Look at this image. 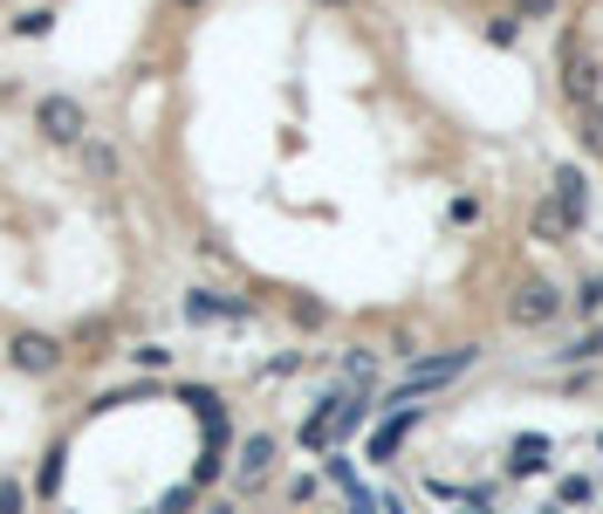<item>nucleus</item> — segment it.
I'll return each mask as SVG.
<instances>
[{
  "label": "nucleus",
  "instance_id": "nucleus-1",
  "mask_svg": "<svg viewBox=\"0 0 603 514\" xmlns=\"http://www.w3.org/2000/svg\"><path fill=\"white\" fill-rule=\"evenodd\" d=\"M34 131H42L56 151H83V144H90V110H83V97H69V90L34 97Z\"/></svg>",
  "mask_w": 603,
  "mask_h": 514
},
{
  "label": "nucleus",
  "instance_id": "nucleus-2",
  "mask_svg": "<svg viewBox=\"0 0 603 514\" xmlns=\"http://www.w3.org/2000/svg\"><path fill=\"white\" fill-rule=\"evenodd\" d=\"M8 364H14L21 377H56V371L69 364V343L49 336V330H14V336H8Z\"/></svg>",
  "mask_w": 603,
  "mask_h": 514
},
{
  "label": "nucleus",
  "instance_id": "nucleus-3",
  "mask_svg": "<svg viewBox=\"0 0 603 514\" xmlns=\"http://www.w3.org/2000/svg\"><path fill=\"white\" fill-rule=\"evenodd\" d=\"M555 309H562V295H555L549 282H529V289H521V295L507 302V315H514V323H521V330H535V323H549V315H555Z\"/></svg>",
  "mask_w": 603,
  "mask_h": 514
},
{
  "label": "nucleus",
  "instance_id": "nucleus-4",
  "mask_svg": "<svg viewBox=\"0 0 603 514\" xmlns=\"http://www.w3.org/2000/svg\"><path fill=\"white\" fill-rule=\"evenodd\" d=\"M185 315H192V323H220V315H248V302L220 295V289H192V295H185Z\"/></svg>",
  "mask_w": 603,
  "mask_h": 514
},
{
  "label": "nucleus",
  "instance_id": "nucleus-5",
  "mask_svg": "<svg viewBox=\"0 0 603 514\" xmlns=\"http://www.w3.org/2000/svg\"><path fill=\"white\" fill-rule=\"evenodd\" d=\"M8 34H14V42H49V34H56V8H49V0H42V8H14Z\"/></svg>",
  "mask_w": 603,
  "mask_h": 514
},
{
  "label": "nucleus",
  "instance_id": "nucleus-6",
  "mask_svg": "<svg viewBox=\"0 0 603 514\" xmlns=\"http://www.w3.org/2000/svg\"><path fill=\"white\" fill-rule=\"evenodd\" d=\"M274 453H281V446L268 440V432H254V440L240 446V481H248V487H254V481H268V473H274Z\"/></svg>",
  "mask_w": 603,
  "mask_h": 514
},
{
  "label": "nucleus",
  "instance_id": "nucleus-7",
  "mask_svg": "<svg viewBox=\"0 0 603 514\" xmlns=\"http://www.w3.org/2000/svg\"><path fill=\"white\" fill-rule=\"evenodd\" d=\"M83 172L110 185V179H117V172H124V165H117V151H110V144H97V138H90V144H83Z\"/></svg>",
  "mask_w": 603,
  "mask_h": 514
},
{
  "label": "nucleus",
  "instance_id": "nucleus-8",
  "mask_svg": "<svg viewBox=\"0 0 603 514\" xmlns=\"http://www.w3.org/2000/svg\"><path fill=\"white\" fill-rule=\"evenodd\" d=\"M0 514H28V487L14 473H0Z\"/></svg>",
  "mask_w": 603,
  "mask_h": 514
},
{
  "label": "nucleus",
  "instance_id": "nucleus-9",
  "mask_svg": "<svg viewBox=\"0 0 603 514\" xmlns=\"http://www.w3.org/2000/svg\"><path fill=\"white\" fill-rule=\"evenodd\" d=\"M131 364L138 371H172V350L165 343H144V350H131Z\"/></svg>",
  "mask_w": 603,
  "mask_h": 514
},
{
  "label": "nucleus",
  "instance_id": "nucleus-10",
  "mask_svg": "<svg viewBox=\"0 0 603 514\" xmlns=\"http://www.w3.org/2000/svg\"><path fill=\"white\" fill-rule=\"evenodd\" d=\"M172 8H179V14H199V8H207V0H172Z\"/></svg>",
  "mask_w": 603,
  "mask_h": 514
},
{
  "label": "nucleus",
  "instance_id": "nucleus-11",
  "mask_svg": "<svg viewBox=\"0 0 603 514\" xmlns=\"http://www.w3.org/2000/svg\"><path fill=\"white\" fill-rule=\"evenodd\" d=\"M315 8H350V0H315Z\"/></svg>",
  "mask_w": 603,
  "mask_h": 514
}]
</instances>
